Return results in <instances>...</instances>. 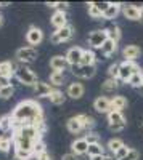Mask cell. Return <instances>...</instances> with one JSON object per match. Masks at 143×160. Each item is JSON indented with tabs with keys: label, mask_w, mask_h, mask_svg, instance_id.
<instances>
[{
	"label": "cell",
	"mask_w": 143,
	"mask_h": 160,
	"mask_svg": "<svg viewBox=\"0 0 143 160\" xmlns=\"http://www.w3.org/2000/svg\"><path fill=\"white\" fill-rule=\"evenodd\" d=\"M138 72H140V68L135 61H122L119 64V78L122 82H129L132 78V75Z\"/></svg>",
	"instance_id": "obj_2"
},
{
	"label": "cell",
	"mask_w": 143,
	"mask_h": 160,
	"mask_svg": "<svg viewBox=\"0 0 143 160\" xmlns=\"http://www.w3.org/2000/svg\"><path fill=\"white\" fill-rule=\"evenodd\" d=\"M51 24H53V28L58 29H63L64 26H68V16L64 11H55L53 16H51Z\"/></svg>",
	"instance_id": "obj_16"
},
{
	"label": "cell",
	"mask_w": 143,
	"mask_h": 160,
	"mask_svg": "<svg viewBox=\"0 0 143 160\" xmlns=\"http://www.w3.org/2000/svg\"><path fill=\"white\" fill-rule=\"evenodd\" d=\"M93 109L100 114H109L111 112V99H108L106 96H98L93 101Z\"/></svg>",
	"instance_id": "obj_12"
},
{
	"label": "cell",
	"mask_w": 143,
	"mask_h": 160,
	"mask_svg": "<svg viewBox=\"0 0 143 160\" xmlns=\"http://www.w3.org/2000/svg\"><path fill=\"white\" fill-rule=\"evenodd\" d=\"M124 142H122V139H119V138H113V139H109L108 141V149L113 152V155L116 154V152H118L121 148H124Z\"/></svg>",
	"instance_id": "obj_32"
},
{
	"label": "cell",
	"mask_w": 143,
	"mask_h": 160,
	"mask_svg": "<svg viewBox=\"0 0 143 160\" xmlns=\"http://www.w3.org/2000/svg\"><path fill=\"white\" fill-rule=\"evenodd\" d=\"M106 40H108L106 31L105 29H98V31L90 32V35H88V45L92 48H101Z\"/></svg>",
	"instance_id": "obj_6"
},
{
	"label": "cell",
	"mask_w": 143,
	"mask_h": 160,
	"mask_svg": "<svg viewBox=\"0 0 143 160\" xmlns=\"http://www.w3.org/2000/svg\"><path fill=\"white\" fill-rule=\"evenodd\" d=\"M108 127H109V130H111V131L119 133V131H122V130L127 127V122H124V123H118V125H108Z\"/></svg>",
	"instance_id": "obj_45"
},
{
	"label": "cell",
	"mask_w": 143,
	"mask_h": 160,
	"mask_svg": "<svg viewBox=\"0 0 143 160\" xmlns=\"http://www.w3.org/2000/svg\"><path fill=\"white\" fill-rule=\"evenodd\" d=\"M76 117L79 118V122L82 123L84 130L90 131V130L95 127V118H93V117H90V115H87V114H79V115H76Z\"/></svg>",
	"instance_id": "obj_25"
},
{
	"label": "cell",
	"mask_w": 143,
	"mask_h": 160,
	"mask_svg": "<svg viewBox=\"0 0 143 160\" xmlns=\"http://www.w3.org/2000/svg\"><path fill=\"white\" fill-rule=\"evenodd\" d=\"M61 160H77V155H74L72 152H71V154H64V155L61 157Z\"/></svg>",
	"instance_id": "obj_48"
},
{
	"label": "cell",
	"mask_w": 143,
	"mask_h": 160,
	"mask_svg": "<svg viewBox=\"0 0 143 160\" xmlns=\"http://www.w3.org/2000/svg\"><path fill=\"white\" fill-rule=\"evenodd\" d=\"M48 98H50V102L55 104V106H61V104H64V101H66V95L60 90H53L50 93Z\"/></svg>",
	"instance_id": "obj_24"
},
{
	"label": "cell",
	"mask_w": 143,
	"mask_h": 160,
	"mask_svg": "<svg viewBox=\"0 0 143 160\" xmlns=\"http://www.w3.org/2000/svg\"><path fill=\"white\" fill-rule=\"evenodd\" d=\"M129 151H130V148H127V146H124V148H121L118 152L114 154V157L118 158V160H122V158H124V157L129 154Z\"/></svg>",
	"instance_id": "obj_44"
},
{
	"label": "cell",
	"mask_w": 143,
	"mask_h": 160,
	"mask_svg": "<svg viewBox=\"0 0 143 160\" xmlns=\"http://www.w3.org/2000/svg\"><path fill=\"white\" fill-rule=\"evenodd\" d=\"M85 93V88L81 82H71L68 85V90H66V96H69L71 99H81Z\"/></svg>",
	"instance_id": "obj_11"
},
{
	"label": "cell",
	"mask_w": 143,
	"mask_h": 160,
	"mask_svg": "<svg viewBox=\"0 0 143 160\" xmlns=\"http://www.w3.org/2000/svg\"><path fill=\"white\" fill-rule=\"evenodd\" d=\"M71 151H72L74 155H85L87 151H88V142L85 141V138L76 139V141H72V144H71Z\"/></svg>",
	"instance_id": "obj_13"
},
{
	"label": "cell",
	"mask_w": 143,
	"mask_h": 160,
	"mask_svg": "<svg viewBox=\"0 0 143 160\" xmlns=\"http://www.w3.org/2000/svg\"><path fill=\"white\" fill-rule=\"evenodd\" d=\"M37 58V50L34 47H23L16 51V59L19 62H32Z\"/></svg>",
	"instance_id": "obj_7"
},
{
	"label": "cell",
	"mask_w": 143,
	"mask_h": 160,
	"mask_svg": "<svg viewBox=\"0 0 143 160\" xmlns=\"http://www.w3.org/2000/svg\"><path fill=\"white\" fill-rule=\"evenodd\" d=\"M87 155L88 157H101V155H105V148L101 146V142H98V144H88Z\"/></svg>",
	"instance_id": "obj_28"
},
{
	"label": "cell",
	"mask_w": 143,
	"mask_h": 160,
	"mask_svg": "<svg viewBox=\"0 0 143 160\" xmlns=\"http://www.w3.org/2000/svg\"><path fill=\"white\" fill-rule=\"evenodd\" d=\"M85 141L88 144H98L100 142V135H98V133H95V131H88L87 136H85Z\"/></svg>",
	"instance_id": "obj_41"
},
{
	"label": "cell",
	"mask_w": 143,
	"mask_h": 160,
	"mask_svg": "<svg viewBox=\"0 0 143 160\" xmlns=\"http://www.w3.org/2000/svg\"><path fill=\"white\" fill-rule=\"evenodd\" d=\"M140 53H141V50H140V47H137V45H127V47L122 50V55H124L125 61H135V59L140 56Z\"/></svg>",
	"instance_id": "obj_18"
},
{
	"label": "cell",
	"mask_w": 143,
	"mask_h": 160,
	"mask_svg": "<svg viewBox=\"0 0 143 160\" xmlns=\"http://www.w3.org/2000/svg\"><path fill=\"white\" fill-rule=\"evenodd\" d=\"M11 85V77H0V88H3V87H10Z\"/></svg>",
	"instance_id": "obj_47"
},
{
	"label": "cell",
	"mask_w": 143,
	"mask_h": 160,
	"mask_svg": "<svg viewBox=\"0 0 143 160\" xmlns=\"http://www.w3.org/2000/svg\"><path fill=\"white\" fill-rule=\"evenodd\" d=\"M63 82H64V72L53 71V72L50 74V85L60 87V85H63Z\"/></svg>",
	"instance_id": "obj_30"
},
{
	"label": "cell",
	"mask_w": 143,
	"mask_h": 160,
	"mask_svg": "<svg viewBox=\"0 0 143 160\" xmlns=\"http://www.w3.org/2000/svg\"><path fill=\"white\" fill-rule=\"evenodd\" d=\"M68 61H66V58L64 56H60V55H56V56H53L50 59V68L53 69V71H58V72H63V71H66L68 69Z\"/></svg>",
	"instance_id": "obj_15"
},
{
	"label": "cell",
	"mask_w": 143,
	"mask_h": 160,
	"mask_svg": "<svg viewBox=\"0 0 143 160\" xmlns=\"http://www.w3.org/2000/svg\"><path fill=\"white\" fill-rule=\"evenodd\" d=\"M15 72H16V68H15V64H13V62H10V61L0 62V75H3V77H11Z\"/></svg>",
	"instance_id": "obj_23"
},
{
	"label": "cell",
	"mask_w": 143,
	"mask_h": 160,
	"mask_svg": "<svg viewBox=\"0 0 143 160\" xmlns=\"http://www.w3.org/2000/svg\"><path fill=\"white\" fill-rule=\"evenodd\" d=\"M10 128H13V118H11V115H3L0 118V130L8 131Z\"/></svg>",
	"instance_id": "obj_34"
},
{
	"label": "cell",
	"mask_w": 143,
	"mask_h": 160,
	"mask_svg": "<svg viewBox=\"0 0 143 160\" xmlns=\"http://www.w3.org/2000/svg\"><path fill=\"white\" fill-rule=\"evenodd\" d=\"M51 91H53V88H51V85L47 83V82H37L35 87H34V93H35V96H39V98L50 96Z\"/></svg>",
	"instance_id": "obj_17"
},
{
	"label": "cell",
	"mask_w": 143,
	"mask_h": 160,
	"mask_svg": "<svg viewBox=\"0 0 143 160\" xmlns=\"http://www.w3.org/2000/svg\"><path fill=\"white\" fill-rule=\"evenodd\" d=\"M66 127H68V130L71 133H74V135H77V133H81L84 130L82 123L79 122V118H77V117H71L68 122H66Z\"/></svg>",
	"instance_id": "obj_26"
},
{
	"label": "cell",
	"mask_w": 143,
	"mask_h": 160,
	"mask_svg": "<svg viewBox=\"0 0 143 160\" xmlns=\"http://www.w3.org/2000/svg\"><path fill=\"white\" fill-rule=\"evenodd\" d=\"M141 123H143V122H141Z\"/></svg>",
	"instance_id": "obj_57"
},
{
	"label": "cell",
	"mask_w": 143,
	"mask_h": 160,
	"mask_svg": "<svg viewBox=\"0 0 143 160\" xmlns=\"http://www.w3.org/2000/svg\"><path fill=\"white\" fill-rule=\"evenodd\" d=\"M124 122H125V118L121 111H111L108 114V125H118V123H124Z\"/></svg>",
	"instance_id": "obj_27"
},
{
	"label": "cell",
	"mask_w": 143,
	"mask_h": 160,
	"mask_svg": "<svg viewBox=\"0 0 143 160\" xmlns=\"http://www.w3.org/2000/svg\"><path fill=\"white\" fill-rule=\"evenodd\" d=\"M130 87H134V88H141L143 87V74L141 72H138V74H135V75H132V78L127 82Z\"/></svg>",
	"instance_id": "obj_33"
},
{
	"label": "cell",
	"mask_w": 143,
	"mask_h": 160,
	"mask_svg": "<svg viewBox=\"0 0 143 160\" xmlns=\"http://www.w3.org/2000/svg\"><path fill=\"white\" fill-rule=\"evenodd\" d=\"M95 5H97V8H98L101 13H105V11L108 10V7L111 5V2H95Z\"/></svg>",
	"instance_id": "obj_46"
},
{
	"label": "cell",
	"mask_w": 143,
	"mask_h": 160,
	"mask_svg": "<svg viewBox=\"0 0 143 160\" xmlns=\"http://www.w3.org/2000/svg\"><path fill=\"white\" fill-rule=\"evenodd\" d=\"M0 24H2V16H0Z\"/></svg>",
	"instance_id": "obj_53"
},
{
	"label": "cell",
	"mask_w": 143,
	"mask_h": 160,
	"mask_svg": "<svg viewBox=\"0 0 143 160\" xmlns=\"http://www.w3.org/2000/svg\"><path fill=\"white\" fill-rule=\"evenodd\" d=\"M10 148H11V139L7 136L0 138V152H8Z\"/></svg>",
	"instance_id": "obj_39"
},
{
	"label": "cell",
	"mask_w": 143,
	"mask_h": 160,
	"mask_svg": "<svg viewBox=\"0 0 143 160\" xmlns=\"http://www.w3.org/2000/svg\"><path fill=\"white\" fill-rule=\"evenodd\" d=\"M71 72L76 77H79V78H92L97 74V68H95V66L79 64V66H71Z\"/></svg>",
	"instance_id": "obj_5"
},
{
	"label": "cell",
	"mask_w": 143,
	"mask_h": 160,
	"mask_svg": "<svg viewBox=\"0 0 143 160\" xmlns=\"http://www.w3.org/2000/svg\"><path fill=\"white\" fill-rule=\"evenodd\" d=\"M108 75L113 80H118L119 78V64H111L108 69Z\"/></svg>",
	"instance_id": "obj_40"
},
{
	"label": "cell",
	"mask_w": 143,
	"mask_h": 160,
	"mask_svg": "<svg viewBox=\"0 0 143 160\" xmlns=\"http://www.w3.org/2000/svg\"><path fill=\"white\" fill-rule=\"evenodd\" d=\"M118 87H119L118 80H113V78L105 80L103 85H101V88H103V91H105V93H114L116 90H118Z\"/></svg>",
	"instance_id": "obj_31"
},
{
	"label": "cell",
	"mask_w": 143,
	"mask_h": 160,
	"mask_svg": "<svg viewBox=\"0 0 143 160\" xmlns=\"http://www.w3.org/2000/svg\"><path fill=\"white\" fill-rule=\"evenodd\" d=\"M106 34H108V38L109 40H114V42H119V38H121V29H119V26L118 24H114V22H109L106 26Z\"/></svg>",
	"instance_id": "obj_20"
},
{
	"label": "cell",
	"mask_w": 143,
	"mask_h": 160,
	"mask_svg": "<svg viewBox=\"0 0 143 160\" xmlns=\"http://www.w3.org/2000/svg\"><path fill=\"white\" fill-rule=\"evenodd\" d=\"M48 7L55 8L56 11H64L66 13V8L69 7V3L68 2H55V3H48Z\"/></svg>",
	"instance_id": "obj_42"
},
{
	"label": "cell",
	"mask_w": 143,
	"mask_h": 160,
	"mask_svg": "<svg viewBox=\"0 0 143 160\" xmlns=\"http://www.w3.org/2000/svg\"><path fill=\"white\" fill-rule=\"evenodd\" d=\"M37 160H51V155H50L48 152H44L42 155H39V157H37Z\"/></svg>",
	"instance_id": "obj_49"
},
{
	"label": "cell",
	"mask_w": 143,
	"mask_h": 160,
	"mask_svg": "<svg viewBox=\"0 0 143 160\" xmlns=\"http://www.w3.org/2000/svg\"><path fill=\"white\" fill-rule=\"evenodd\" d=\"M141 90H143V87H141Z\"/></svg>",
	"instance_id": "obj_54"
},
{
	"label": "cell",
	"mask_w": 143,
	"mask_h": 160,
	"mask_svg": "<svg viewBox=\"0 0 143 160\" xmlns=\"http://www.w3.org/2000/svg\"><path fill=\"white\" fill-rule=\"evenodd\" d=\"M125 106H127V99L122 96V95H116L111 98V111H121L125 109Z\"/></svg>",
	"instance_id": "obj_21"
},
{
	"label": "cell",
	"mask_w": 143,
	"mask_h": 160,
	"mask_svg": "<svg viewBox=\"0 0 143 160\" xmlns=\"http://www.w3.org/2000/svg\"><path fill=\"white\" fill-rule=\"evenodd\" d=\"M121 11H122V5H121V3H111V5L108 7V10L103 13V19H106V21L114 19Z\"/></svg>",
	"instance_id": "obj_19"
},
{
	"label": "cell",
	"mask_w": 143,
	"mask_h": 160,
	"mask_svg": "<svg viewBox=\"0 0 143 160\" xmlns=\"http://www.w3.org/2000/svg\"><path fill=\"white\" fill-rule=\"evenodd\" d=\"M100 50H101V53L105 56H111V55H114V53H116V50H118V42H114V40H109L108 38Z\"/></svg>",
	"instance_id": "obj_22"
},
{
	"label": "cell",
	"mask_w": 143,
	"mask_h": 160,
	"mask_svg": "<svg viewBox=\"0 0 143 160\" xmlns=\"http://www.w3.org/2000/svg\"><path fill=\"white\" fill-rule=\"evenodd\" d=\"M88 16H92L93 19H98V18H103V13L97 8V5H95V2H90L88 5Z\"/></svg>",
	"instance_id": "obj_35"
},
{
	"label": "cell",
	"mask_w": 143,
	"mask_h": 160,
	"mask_svg": "<svg viewBox=\"0 0 143 160\" xmlns=\"http://www.w3.org/2000/svg\"><path fill=\"white\" fill-rule=\"evenodd\" d=\"M13 93H15V88H13V85L3 87V88H0V98H2V99H8V98L13 96Z\"/></svg>",
	"instance_id": "obj_38"
},
{
	"label": "cell",
	"mask_w": 143,
	"mask_h": 160,
	"mask_svg": "<svg viewBox=\"0 0 143 160\" xmlns=\"http://www.w3.org/2000/svg\"><path fill=\"white\" fill-rule=\"evenodd\" d=\"M13 122L19 125H35L37 122L44 120V112L42 108L39 106L34 99H26L21 101L11 112Z\"/></svg>",
	"instance_id": "obj_1"
},
{
	"label": "cell",
	"mask_w": 143,
	"mask_h": 160,
	"mask_svg": "<svg viewBox=\"0 0 143 160\" xmlns=\"http://www.w3.org/2000/svg\"><path fill=\"white\" fill-rule=\"evenodd\" d=\"M82 55H84V50L79 48V47H72L68 50V53L64 55V58H66L68 64L69 66H79L82 62Z\"/></svg>",
	"instance_id": "obj_8"
},
{
	"label": "cell",
	"mask_w": 143,
	"mask_h": 160,
	"mask_svg": "<svg viewBox=\"0 0 143 160\" xmlns=\"http://www.w3.org/2000/svg\"><path fill=\"white\" fill-rule=\"evenodd\" d=\"M15 75H16V78L19 80L23 85L35 87V83H37V75H35L29 68H24V66H21V68H16Z\"/></svg>",
	"instance_id": "obj_3"
},
{
	"label": "cell",
	"mask_w": 143,
	"mask_h": 160,
	"mask_svg": "<svg viewBox=\"0 0 143 160\" xmlns=\"http://www.w3.org/2000/svg\"><path fill=\"white\" fill-rule=\"evenodd\" d=\"M122 160H140V152L137 149H130V151H129V154Z\"/></svg>",
	"instance_id": "obj_43"
},
{
	"label": "cell",
	"mask_w": 143,
	"mask_h": 160,
	"mask_svg": "<svg viewBox=\"0 0 143 160\" xmlns=\"http://www.w3.org/2000/svg\"><path fill=\"white\" fill-rule=\"evenodd\" d=\"M44 152H47V149H45V142L40 139V141H37V142L34 144L32 154H34V157H39V155H42Z\"/></svg>",
	"instance_id": "obj_37"
},
{
	"label": "cell",
	"mask_w": 143,
	"mask_h": 160,
	"mask_svg": "<svg viewBox=\"0 0 143 160\" xmlns=\"http://www.w3.org/2000/svg\"><path fill=\"white\" fill-rule=\"evenodd\" d=\"M13 142H15V149H21V151H31L34 149V144L35 141L29 139V138H24L21 136L19 133H15V136H13Z\"/></svg>",
	"instance_id": "obj_9"
},
{
	"label": "cell",
	"mask_w": 143,
	"mask_h": 160,
	"mask_svg": "<svg viewBox=\"0 0 143 160\" xmlns=\"http://www.w3.org/2000/svg\"><path fill=\"white\" fill-rule=\"evenodd\" d=\"M15 157L16 160H31L34 157V154L31 151H21V149H15Z\"/></svg>",
	"instance_id": "obj_36"
},
{
	"label": "cell",
	"mask_w": 143,
	"mask_h": 160,
	"mask_svg": "<svg viewBox=\"0 0 143 160\" xmlns=\"http://www.w3.org/2000/svg\"><path fill=\"white\" fill-rule=\"evenodd\" d=\"M0 77H2V75H0Z\"/></svg>",
	"instance_id": "obj_56"
},
{
	"label": "cell",
	"mask_w": 143,
	"mask_h": 160,
	"mask_svg": "<svg viewBox=\"0 0 143 160\" xmlns=\"http://www.w3.org/2000/svg\"><path fill=\"white\" fill-rule=\"evenodd\" d=\"M103 158V155L101 157H90V160H101Z\"/></svg>",
	"instance_id": "obj_52"
},
{
	"label": "cell",
	"mask_w": 143,
	"mask_h": 160,
	"mask_svg": "<svg viewBox=\"0 0 143 160\" xmlns=\"http://www.w3.org/2000/svg\"><path fill=\"white\" fill-rule=\"evenodd\" d=\"M26 40H28V43L31 47H35L44 40V32L39 28H35V26H31L28 29V32H26Z\"/></svg>",
	"instance_id": "obj_10"
},
{
	"label": "cell",
	"mask_w": 143,
	"mask_h": 160,
	"mask_svg": "<svg viewBox=\"0 0 143 160\" xmlns=\"http://www.w3.org/2000/svg\"><path fill=\"white\" fill-rule=\"evenodd\" d=\"M141 74H143V71H141Z\"/></svg>",
	"instance_id": "obj_55"
},
{
	"label": "cell",
	"mask_w": 143,
	"mask_h": 160,
	"mask_svg": "<svg viewBox=\"0 0 143 160\" xmlns=\"http://www.w3.org/2000/svg\"><path fill=\"white\" fill-rule=\"evenodd\" d=\"M95 61H97V56L92 50H84V55H82V62L84 66H95Z\"/></svg>",
	"instance_id": "obj_29"
},
{
	"label": "cell",
	"mask_w": 143,
	"mask_h": 160,
	"mask_svg": "<svg viewBox=\"0 0 143 160\" xmlns=\"http://www.w3.org/2000/svg\"><path fill=\"white\" fill-rule=\"evenodd\" d=\"M74 35V28L72 26H64L63 29H58L53 32V35H51V43H63V42H68V40H71Z\"/></svg>",
	"instance_id": "obj_4"
},
{
	"label": "cell",
	"mask_w": 143,
	"mask_h": 160,
	"mask_svg": "<svg viewBox=\"0 0 143 160\" xmlns=\"http://www.w3.org/2000/svg\"><path fill=\"white\" fill-rule=\"evenodd\" d=\"M101 160H118V158H116L113 154H109V155H103V158Z\"/></svg>",
	"instance_id": "obj_50"
},
{
	"label": "cell",
	"mask_w": 143,
	"mask_h": 160,
	"mask_svg": "<svg viewBox=\"0 0 143 160\" xmlns=\"http://www.w3.org/2000/svg\"><path fill=\"white\" fill-rule=\"evenodd\" d=\"M122 15L130 21H140V7H137V5H122Z\"/></svg>",
	"instance_id": "obj_14"
},
{
	"label": "cell",
	"mask_w": 143,
	"mask_h": 160,
	"mask_svg": "<svg viewBox=\"0 0 143 160\" xmlns=\"http://www.w3.org/2000/svg\"><path fill=\"white\" fill-rule=\"evenodd\" d=\"M140 21H143V7H140Z\"/></svg>",
	"instance_id": "obj_51"
}]
</instances>
